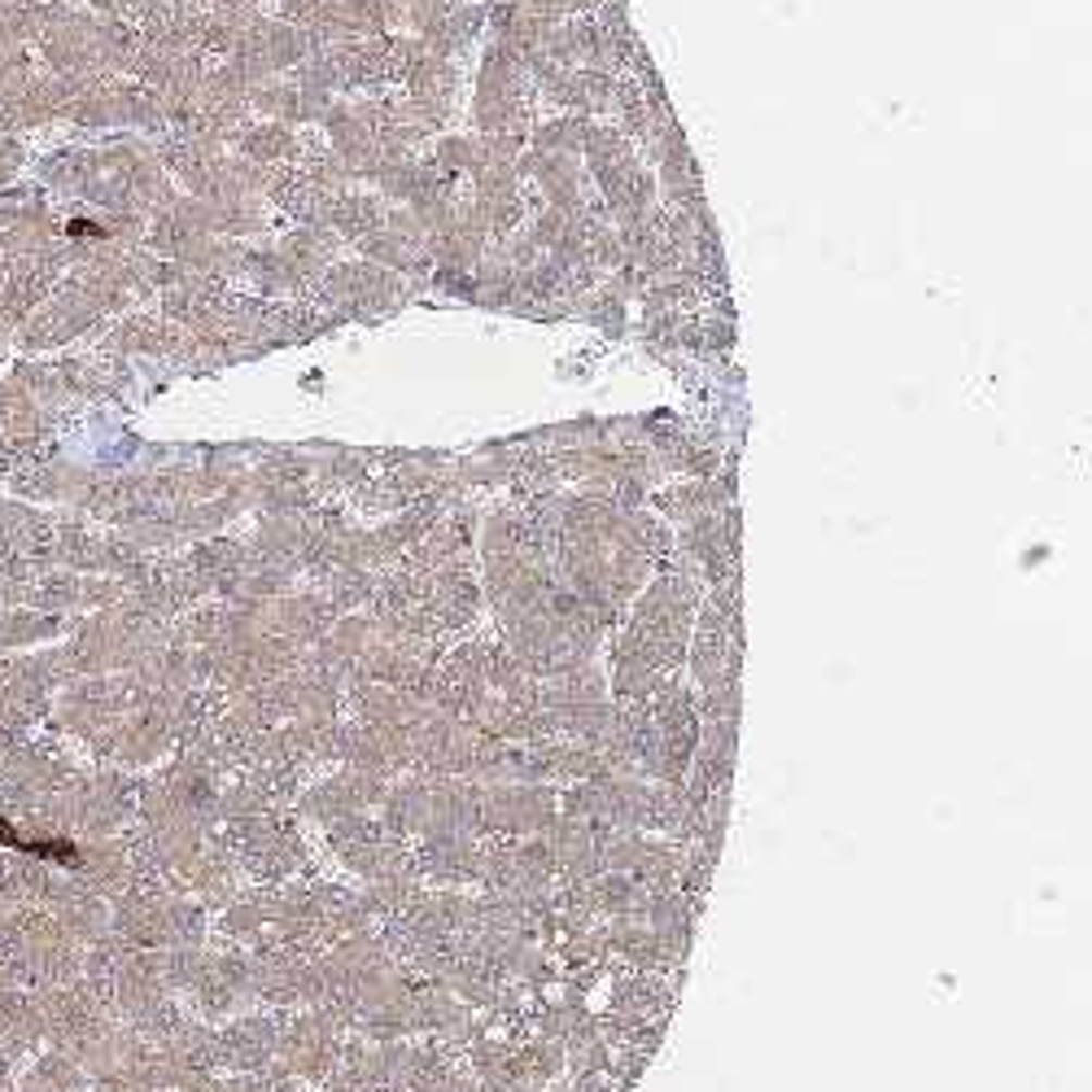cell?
Listing matches in <instances>:
<instances>
[{
	"instance_id": "6da1fadb",
	"label": "cell",
	"mask_w": 1092,
	"mask_h": 1092,
	"mask_svg": "<svg viewBox=\"0 0 1092 1092\" xmlns=\"http://www.w3.org/2000/svg\"><path fill=\"white\" fill-rule=\"evenodd\" d=\"M0 844H5V848H18V853H40V857H58V861H75V853H71V844H32V840H23L10 822H5V817H0Z\"/></svg>"
}]
</instances>
